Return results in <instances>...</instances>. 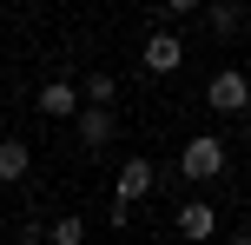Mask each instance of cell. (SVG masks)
<instances>
[{
    "instance_id": "6da1fadb",
    "label": "cell",
    "mask_w": 251,
    "mask_h": 245,
    "mask_svg": "<svg viewBox=\"0 0 251 245\" xmlns=\"http://www.w3.org/2000/svg\"><path fill=\"white\" fill-rule=\"evenodd\" d=\"M225 172V139H212V133H199V139H185V153H178V179L205 186Z\"/></svg>"
},
{
    "instance_id": "7a4b0ae2",
    "label": "cell",
    "mask_w": 251,
    "mask_h": 245,
    "mask_svg": "<svg viewBox=\"0 0 251 245\" xmlns=\"http://www.w3.org/2000/svg\"><path fill=\"white\" fill-rule=\"evenodd\" d=\"M205 106H212V113H231V119H245V113H251V80L238 73V66L212 73V86H205Z\"/></svg>"
},
{
    "instance_id": "3957f363",
    "label": "cell",
    "mask_w": 251,
    "mask_h": 245,
    "mask_svg": "<svg viewBox=\"0 0 251 245\" xmlns=\"http://www.w3.org/2000/svg\"><path fill=\"white\" fill-rule=\"evenodd\" d=\"M79 146H86V153H100V146H113V133H119V113L113 106H79Z\"/></svg>"
},
{
    "instance_id": "277c9868",
    "label": "cell",
    "mask_w": 251,
    "mask_h": 245,
    "mask_svg": "<svg viewBox=\"0 0 251 245\" xmlns=\"http://www.w3.org/2000/svg\"><path fill=\"white\" fill-rule=\"evenodd\" d=\"M212 232H218V212H212V199H185V206H178V239L205 245Z\"/></svg>"
},
{
    "instance_id": "5b68a950",
    "label": "cell",
    "mask_w": 251,
    "mask_h": 245,
    "mask_svg": "<svg viewBox=\"0 0 251 245\" xmlns=\"http://www.w3.org/2000/svg\"><path fill=\"white\" fill-rule=\"evenodd\" d=\"M146 73H178L185 66V47H178V33H146Z\"/></svg>"
},
{
    "instance_id": "8992f818",
    "label": "cell",
    "mask_w": 251,
    "mask_h": 245,
    "mask_svg": "<svg viewBox=\"0 0 251 245\" xmlns=\"http://www.w3.org/2000/svg\"><path fill=\"white\" fill-rule=\"evenodd\" d=\"M152 186H159V166H152V159H119V199H126V206L146 199Z\"/></svg>"
},
{
    "instance_id": "52a82bcc",
    "label": "cell",
    "mask_w": 251,
    "mask_h": 245,
    "mask_svg": "<svg viewBox=\"0 0 251 245\" xmlns=\"http://www.w3.org/2000/svg\"><path fill=\"white\" fill-rule=\"evenodd\" d=\"M40 113L47 119H79V86L73 80H47L40 86Z\"/></svg>"
},
{
    "instance_id": "ba28073f",
    "label": "cell",
    "mask_w": 251,
    "mask_h": 245,
    "mask_svg": "<svg viewBox=\"0 0 251 245\" xmlns=\"http://www.w3.org/2000/svg\"><path fill=\"white\" fill-rule=\"evenodd\" d=\"M26 172H33V153H26V139H0V186H20Z\"/></svg>"
},
{
    "instance_id": "9c48e42d",
    "label": "cell",
    "mask_w": 251,
    "mask_h": 245,
    "mask_svg": "<svg viewBox=\"0 0 251 245\" xmlns=\"http://www.w3.org/2000/svg\"><path fill=\"white\" fill-rule=\"evenodd\" d=\"M113 93H119V80L106 73V66H93V73L79 80V106H113Z\"/></svg>"
},
{
    "instance_id": "30bf717a",
    "label": "cell",
    "mask_w": 251,
    "mask_h": 245,
    "mask_svg": "<svg viewBox=\"0 0 251 245\" xmlns=\"http://www.w3.org/2000/svg\"><path fill=\"white\" fill-rule=\"evenodd\" d=\"M47 245H86V219H79V212H53Z\"/></svg>"
},
{
    "instance_id": "8fae6325",
    "label": "cell",
    "mask_w": 251,
    "mask_h": 245,
    "mask_svg": "<svg viewBox=\"0 0 251 245\" xmlns=\"http://www.w3.org/2000/svg\"><path fill=\"white\" fill-rule=\"evenodd\" d=\"M205 27H212V33H238V27H245V7L218 0V7H205Z\"/></svg>"
},
{
    "instance_id": "7c38bea8",
    "label": "cell",
    "mask_w": 251,
    "mask_h": 245,
    "mask_svg": "<svg viewBox=\"0 0 251 245\" xmlns=\"http://www.w3.org/2000/svg\"><path fill=\"white\" fill-rule=\"evenodd\" d=\"M231 245H251V232H245V239H231Z\"/></svg>"
}]
</instances>
